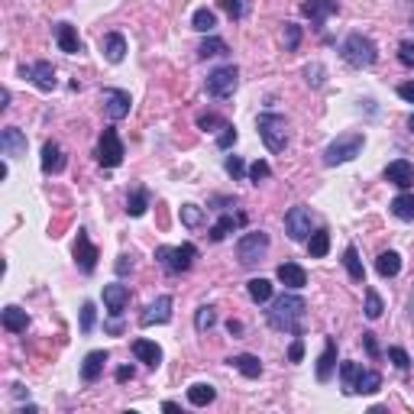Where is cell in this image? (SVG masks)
<instances>
[{
  "mask_svg": "<svg viewBox=\"0 0 414 414\" xmlns=\"http://www.w3.org/2000/svg\"><path fill=\"white\" fill-rule=\"evenodd\" d=\"M337 0H304L301 4V14L304 16H311V23H314L317 29L324 26V20H327L330 14H337Z\"/></svg>",
  "mask_w": 414,
  "mask_h": 414,
  "instance_id": "ac0fdd59",
  "label": "cell"
},
{
  "mask_svg": "<svg viewBox=\"0 0 414 414\" xmlns=\"http://www.w3.org/2000/svg\"><path fill=\"white\" fill-rule=\"evenodd\" d=\"M94 321H98V308H94V301H85L81 304V333H91Z\"/></svg>",
  "mask_w": 414,
  "mask_h": 414,
  "instance_id": "ee69618b",
  "label": "cell"
},
{
  "mask_svg": "<svg viewBox=\"0 0 414 414\" xmlns=\"http://www.w3.org/2000/svg\"><path fill=\"white\" fill-rule=\"evenodd\" d=\"M363 346L369 353V359H379V343H376V333H363Z\"/></svg>",
  "mask_w": 414,
  "mask_h": 414,
  "instance_id": "db71d44e",
  "label": "cell"
},
{
  "mask_svg": "<svg viewBox=\"0 0 414 414\" xmlns=\"http://www.w3.org/2000/svg\"><path fill=\"white\" fill-rule=\"evenodd\" d=\"M197 127H201L204 133H214V130L227 127V120L220 117V113H201V117H197Z\"/></svg>",
  "mask_w": 414,
  "mask_h": 414,
  "instance_id": "b9f144b4",
  "label": "cell"
},
{
  "mask_svg": "<svg viewBox=\"0 0 414 414\" xmlns=\"http://www.w3.org/2000/svg\"><path fill=\"white\" fill-rule=\"evenodd\" d=\"M56 43L65 56H78V52L85 49V46H81V36H78V29L71 26V23H58L56 26Z\"/></svg>",
  "mask_w": 414,
  "mask_h": 414,
  "instance_id": "d6986e66",
  "label": "cell"
},
{
  "mask_svg": "<svg viewBox=\"0 0 414 414\" xmlns=\"http://www.w3.org/2000/svg\"><path fill=\"white\" fill-rule=\"evenodd\" d=\"M285 233L295 239V243L311 239V211L304 204H298V207H291V211L285 214Z\"/></svg>",
  "mask_w": 414,
  "mask_h": 414,
  "instance_id": "30bf717a",
  "label": "cell"
},
{
  "mask_svg": "<svg viewBox=\"0 0 414 414\" xmlns=\"http://www.w3.org/2000/svg\"><path fill=\"white\" fill-rule=\"evenodd\" d=\"M133 379V366H120L117 369V382H130Z\"/></svg>",
  "mask_w": 414,
  "mask_h": 414,
  "instance_id": "6f0895ef",
  "label": "cell"
},
{
  "mask_svg": "<svg viewBox=\"0 0 414 414\" xmlns=\"http://www.w3.org/2000/svg\"><path fill=\"white\" fill-rule=\"evenodd\" d=\"M269 253V233L249 230L237 239V259L243 269H253L256 262H262V256Z\"/></svg>",
  "mask_w": 414,
  "mask_h": 414,
  "instance_id": "8992f818",
  "label": "cell"
},
{
  "mask_svg": "<svg viewBox=\"0 0 414 414\" xmlns=\"http://www.w3.org/2000/svg\"><path fill=\"white\" fill-rule=\"evenodd\" d=\"M172 304H175V301H172V295H159L146 311H143L140 324H143V327H152V324H169L172 321Z\"/></svg>",
  "mask_w": 414,
  "mask_h": 414,
  "instance_id": "4fadbf2b",
  "label": "cell"
},
{
  "mask_svg": "<svg viewBox=\"0 0 414 414\" xmlns=\"http://www.w3.org/2000/svg\"><path fill=\"white\" fill-rule=\"evenodd\" d=\"M304 78H308V85H311V88H321V85H324V65H321V62L308 65V68H304Z\"/></svg>",
  "mask_w": 414,
  "mask_h": 414,
  "instance_id": "c3c4849f",
  "label": "cell"
},
{
  "mask_svg": "<svg viewBox=\"0 0 414 414\" xmlns=\"http://www.w3.org/2000/svg\"><path fill=\"white\" fill-rule=\"evenodd\" d=\"M20 75L23 78H29L39 91H56V68H52L49 62H36V65H29V68H20Z\"/></svg>",
  "mask_w": 414,
  "mask_h": 414,
  "instance_id": "7c38bea8",
  "label": "cell"
},
{
  "mask_svg": "<svg viewBox=\"0 0 414 414\" xmlns=\"http://www.w3.org/2000/svg\"><path fill=\"white\" fill-rule=\"evenodd\" d=\"M227 43L224 39H217V36H211V39H204L201 46H197V56L201 58H217V56H227Z\"/></svg>",
  "mask_w": 414,
  "mask_h": 414,
  "instance_id": "74e56055",
  "label": "cell"
},
{
  "mask_svg": "<svg viewBox=\"0 0 414 414\" xmlns=\"http://www.w3.org/2000/svg\"><path fill=\"white\" fill-rule=\"evenodd\" d=\"M327 249H330V233H327V230L311 233V239H308V253L314 256V259H321V256H327Z\"/></svg>",
  "mask_w": 414,
  "mask_h": 414,
  "instance_id": "f35d334b",
  "label": "cell"
},
{
  "mask_svg": "<svg viewBox=\"0 0 414 414\" xmlns=\"http://www.w3.org/2000/svg\"><path fill=\"white\" fill-rule=\"evenodd\" d=\"M224 169H227V175H230L233 182H239V178L246 175V165H243V159H239V155H227V159H224Z\"/></svg>",
  "mask_w": 414,
  "mask_h": 414,
  "instance_id": "f6af8a7d",
  "label": "cell"
},
{
  "mask_svg": "<svg viewBox=\"0 0 414 414\" xmlns=\"http://www.w3.org/2000/svg\"><path fill=\"white\" fill-rule=\"evenodd\" d=\"M182 224L188 227V230H197V227L204 224V207H197V204H182Z\"/></svg>",
  "mask_w": 414,
  "mask_h": 414,
  "instance_id": "ab89813d",
  "label": "cell"
},
{
  "mask_svg": "<svg viewBox=\"0 0 414 414\" xmlns=\"http://www.w3.org/2000/svg\"><path fill=\"white\" fill-rule=\"evenodd\" d=\"M233 143H237V127H230V123H227V127L220 130V136H217V146L220 149H230Z\"/></svg>",
  "mask_w": 414,
  "mask_h": 414,
  "instance_id": "816d5d0a",
  "label": "cell"
},
{
  "mask_svg": "<svg viewBox=\"0 0 414 414\" xmlns=\"http://www.w3.org/2000/svg\"><path fill=\"white\" fill-rule=\"evenodd\" d=\"M197 259V246L195 243H182V246H159L155 249V262L169 275H182L195 266Z\"/></svg>",
  "mask_w": 414,
  "mask_h": 414,
  "instance_id": "277c9868",
  "label": "cell"
},
{
  "mask_svg": "<svg viewBox=\"0 0 414 414\" xmlns=\"http://www.w3.org/2000/svg\"><path fill=\"white\" fill-rule=\"evenodd\" d=\"M127 304H130V288L127 285H120V281L104 285V308H107V314L120 317L123 311H127Z\"/></svg>",
  "mask_w": 414,
  "mask_h": 414,
  "instance_id": "9a60e30c",
  "label": "cell"
},
{
  "mask_svg": "<svg viewBox=\"0 0 414 414\" xmlns=\"http://www.w3.org/2000/svg\"><path fill=\"white\" fill-rule=\"evenodd\" d=\"M408 130H411V133H414V113H411V117H408Z\"/></svg>",
  "mask_w": 414,
  "mask_h": 414,
  "instance_id": "6125c7cd",
  "label": "cell"
},
{
  "mask_svg": "<svg viewBox=\"0 0 414 414\" xmlns=\"http://www.w3.org/2000/svg\"><path fill=\"white\" fill-rule=\"evenodd\" d=\"M214 324H217V308H214V304H201V308L195 311V330L197 333H207Z\"/></svg>",
  "mask_w": 414,
  "mask_h": 414,
  "instance_id": "836d02e7",
  "label": "cell"
},
{
  "mask_svg": "<svg viewBox=\"0 0 414 414\" xmlns=\"http://www.w3.org/2000/svg\"><path fill=\"white\" fill-rule=\"evenodd\" d=\"M304 317H308V301L301 295H295V291L269 301V311H266L269 327L281 330V333H295V337L304 333Z\"/></svg>",
  "mask_w": 414,
  "mask_h": 414,
  "instance_id": "6da1fadb",
  "label": "cell"
},
{
  "mask_svg": "<svg viewBox=\"0 0 414 414\" xmlns=\"http://www.w3.org/2000/svg\"><path fill=\"white\" fill-rule=\"evenodd\" d=\"M227 363H230L237 372H243L246 379H259L262 376V363H259V356H253V353H239V356H230Z\"/></svg>",
  "mask_w": 414,
  "mask_h": 414,
  "instance_id": "cb8c5ba5",
  "label": "cell"
},
{
  "mask_svg": "<svg viewBox=\"0 0 414 414\" xmlns=\"http://www.w3.org/2000/svg\"><path fill=\"white\" fill-rule=\"evenodd\" d=\"M104 363H107V350L88 353L85 363H81V379H85V382H98L100 372H104Z\"/></svg>",
  "mask_w": 414,
  "mask_h": 414,
  "instance_id": "d4e9b609",
  "label": "cell"
},
{
  "mask_svg": "<svg viewBox=\"0 0 414 414\" xmlns=\"http://www.w3.org/2000/svg\"><path fill=\"white\" fill-rule=\"evenodd\" d=\"M388 359H392V363L398 366L401 372H408V369H411V356H408V353L401 350V346H388Z\"/></svg>",
  "mask_w": 414,
  "mask_h": 414,
  "instance_id": "7dc6e473",
  "label": "cell"
},
{
  "mask_svg": "<svg viewBox=\"0 0 414 414\" xmlns=\"http://www.w3.org/2000/svg\"><path fill=\"white\" fill-rule=\"evenodd\" d=\"M376 272H379L382 279H395V275L401 272V256L395 253V249L379 253V259H376Z\"/></svg>",
  "mask_w": 414,
  "mask_h": 414,
  "instance_id": "83f0119b",
  "label": "cell"
},
{
  "mask_svg": "<svg viewBox=\"0 0 414 414\" xmlns=\"http://www.w3.org/2000/svg\"><path fill=\"white\" fill-rule=\"evenodd\" d=\"M0 321H4V330H10V333H26L29 327V314L23 308H16V304H7Z\"/></svg>",
  "mask_w": 414,
  "mask_h": 414,
  "instance_id": "7402d4cb",
  "label": "cell"
},
{
  "mask_svg": "<svg viewBox=\"0 0 414 414\" xmlns=\"http://www.w3.org/2000/svg\"><path fill=\"white\" fill-rule=\"evenodd\" d=\"M398 62L408 65V68L414 65V39H405V43L398 46Z\"/></svg>",
  "mask_w": 414,
  "mask_h": 414,
  "instance_id": "681fc988",
  "label": "cell"
},
{
  "mask_svg": "<svg viewBox=\"0 0 414 414\" xmlns=\"http://www.w3.org/2000/svg\"><path fill=\"white\" fill-rule=\"evenodd\" d=\"M217 4H220V10H227L230 20H239V16H243V0H217Z\"/></svg>",
  "mask_w": 414,
  "mask_h": 414,
  "instance_id": "f907efd6",
  "label": "cell"
},
{
  "mask_svg": "<svg viewBox=\"0 0 414 414\" xmlns=\"http://www.w3.org/2000/svg\"><path fill=\"white\" fill-rule=\"evenodd\" d=\"M191 26L197 29V33H214V26H217V14L207 7H197L195 14H191Z\"/></svg>",
  "mask_w": 414,
  "mask_h": 414,
  "instance_id": "d6a6232c",
  "label": "cell"
},
{
  "mask_svg": "<svg viewBox=\"0 0 414 414\" xmlns=\"http://www.w3.org/2000/svg\"><path fill=\"white\" fill-rule=\"evenodd\" d=\"M243 224H246V214H224V217L211 227V239L220 243V239H227V233H233V227H243Z\"/></svg>",
  "mask_w": 414,
  "mask_h": 414,
  "instance_id": "4316f807",
  "label": "cell"
},
{
  "mask_svg": "<svg viewBox=\"0 0 414 414\" xmlns=\"http://www.w3.org/2000/svg\"><path fill=\"white\" fill-rule=\"evenodd\" d=\"M382 311H385V304H382L379 291H376V288H366V311H363V314L369 317V321H379Z\"/></svg>",
  "mask_w": 414,
  "mask_h": 414,
  "instance_id": "60d3db41",
  "label": "cell"
},
{
  "mask_svg": "<svg viewBox=\"0 0 414 414\" xmlns=\"http://www.w3.org/2000/svg\"><path fill=\"white\" fill-rule=\"evenodd\" d=\"M237 85H239V68H237V65H220V68H214L211 75H207V94L217 98V100L233 98Z\"/></svg>",
  "mask_w": 414,
  "mask_h": 414,
  "instance_id": "52a82bcc",
  "label": "cell"
},
{
  "mask_svg": "<svg viewBox=\"0 0 414 414\" xmlns=\"http://www.w3.org/2000/svg\"><path fill=\"white\" fill-rule=\"evenodd\" d=\"M301 356H304V340L295 337L291 346H288V363H301Z\"/></svg>",
  "mask_w": 414,
  "mask_h": 414,
  "instance_id": "f5cc1de1",
  "label": "cell"
},
{
  "mask_svg": "<svg viewBox=\"0 0 414 414\" xmlns=\"http://www.w3.org/2000/svg\"><path fill=\"white\" fill-rule=\"evenodd\" d=\"M359 376H363V366L359 363H340V385H343V395H356Z\"/></svg>",
  "mask_w": 414,
  "mask_h": 414,
  "instance_id": "f546056e",
  "label": "cell"
},
{
  "mask_svg": "<svg viewBox=\"0 0 414 414\" xmlns=\"http://www.w3.org/2000/svg\"><path fill=\"white\" fill-rule=\"evenodd\" d=\"M343 266H346V272H350L353 281H363V285H366V269H363V259H359V249H356V246H346Z\"/></svg>",
  "mask_w": 414,
  "mask_h": 414,
  "instance_id": "1f68e13d",
  "label": "cell"
},
{
  "mask_svg": "<svg viewBox=\"0 0 414 414\" xmlns=\"http://www.w3.org/2000/svg\"><path fill=\"white\" fill-rule=\"evenodd\" d=\"M246 291H249V298H253L256 304L272 301V281H269V279H249V281H246Z\"/></svg>",
  "mask_w": 414,
  "mask_h": 414,
  "instance_id": "4dcf8cb0",
  "label": "cell"
},
{
  "mask_svg": "<svg viewBox=\"0 0 414 414\" xmlns=\"http://www.w3.org/2000/svg\"><path fill=\"white\" fill-rule=\"evenodd\" d=\"M275 279L285 288H291V291H301V288L308 285V272H304L298 262H281V266L275 269Z\"/></svg>",
  "mask_w": 414,
  "mask_h": 414,
  "instance_id": "2e32d148",
  "label": "cell"
},
{
  "mask_svg": "<svg viewBox=\"0 0 414 414\" xmlns=\"http://www.w3.org/2000/svg\"><path fill=\"white\" fill-rule=\"evenodd\" d=\"M363 146H366V136L363 133H343V136H337V140L324 149V165H327V169H333V165L353 162L359 152H363Z\"/></svg>",
  "mask_w": 414,
  "mask_h": 414,
  "instance_id": "5b68a950",
  "label": "cell"
},
{
  "mask_svg": "<svg viewBox=\"0 0 414 414\" xmlns=\"http://www.w3.org/2000/svg\"><path fill=\"white\" fill-rule=\"evenodd\" d=\"M392 214L398 220H414V195L411 191H401L398 197L392 201Z\"/></svg>",
  "mask_w": 414,
  "mask_h": 414,
  "instance_id": "e575fe53",
  "label": "cell"
},
{
  "mask_svg": "<svg viewBox=\"0 0 414 414\" xmlns=\"http://www.w3.org/2000/svg\"><path fill=\"white\" fill-rule=\"evenodd\" d=\"M127 272H133V256L123 253V256L117 259V275H127Z\"/></svg>",
  "mask_w": 414,
  "mask_h": 414,
  "instance_id": "11a10c76",
  "label": "cell"
},
{
  "mask_svg": "<svg viewBox=\"0 0 414 414\" xmlns=\"http://www.w3.org/2000/svg\"><path fill=\"white\" fill-rule=\"evenodd\" d=\"M340 52H343V62L353 65V68H372V65H376V58H379L376 43H372L369 36H363V33H350V36H346L343 46H340Z\"/></svg>",
  "mask_w": 414,
  "mask_h": 414,
  "instance_id": "7a4b0ae2",
  "label": "cell"
},
{
  "mask_svg": "<svg viewBox=\"0 0 414 414\" xmlns=\"http://www.w3.org/2000/svg\"><path fill=\"white\" fill-rule=\"evenodd\" d=\"M385 182L398 185V188H411V185H414V165H411L408 159H395V162H388Z\"/></svg>",
  "mask_w": 414,
  "mask_h": 414,
  "instance_id": "ffe728a7",
  "label": "cell"
},
{
  "mask_svg": "<svg viewBox=\"0 0 414 414\" xmlns=\"http://www.w3.org/2000/svg\"><path fill=\"white\" fill-rule=\"evenodd\" d=\"M65 169V155H62V146L56 140H49L43 146V172L46 175H58Z\"/></svg>",
  "mask_w": 414,
  "mask_h": 414,
  "instance_id": "603a6c76",
  "label": "cell"
},
{
  "mask_svg": "<svg viewBox=\"0 0 414 414\" xmlns=\"http://www.w3.org/2000/svg\"><path fill=\"white\" fill-rule=\"evenodd\" d=\"M227 330H230V333H243V324H239V321H227Z\"/></svg>",
  "mask_w": 414,
  "mask_h": 414,
  "instance_id": "91938a15",
  "label": "cell"
},
{
  "mask_svg": "<svg viewBox=\"0 0 414 414\" xmlns=\"http://www.w3.org/2000/svg\"><path fill=\"white\" fill-rule=\"evenodd\" d=\"M408 314H411V321H414V295H411V301H408Z\"/></svg>",
  "mask_w": 414,
  "mask_h": 414,
  "instance_id": "94428289",
  "label": "cell"
},
{
  "mask_svg": "<svg viewBox=\"0 0 414 414\" xmlns=\"http://www.w3.org/2000/svg\"><path fill=\"white\" fill-rule=\"evenodd\" d=\"M133 356L140 359V363H146L149 369H155V366L162 363V350L152 340H133Z\"/></svg>",
  "mask_w": 414,
  "mask_h": 414,
  "instance_id": "484cf974",
  "label": "cell"
},
{
  "mask_svg": "<svg viewBox=\"0 0 414 414\" xmlns=\"http://www.w3.org/2000/svg\"><path fill=\"white\" fill-rule=\"evenodd\" d=\"M246 175H249V182H253V185H259V182H266V178L272 175V165H269V162H262V159H256L253 165H249V172H246Z\"/></svg>",
  "mask_w": 414,
  "mask_h": 414,
  "instance_id": "7bdbcfd3",
  "label": "cell"
},
{
  "mask_svg": "<svg viewBox=\"0 0 414 414\" xmlns=\"http://www.w3.org/2000/svg\"><path fill=\"white\" fill-rule=\"evenodd\" d=\"M98 259H100V253H98V246L91 243L88 230H78V239H75V262H78V269H81L85 275H91L94 269H98Z\"/></svg>",
  "mask_w": 414,
  "mask_h": 414,
  "instance_id": "8fae6325",
  "label": "cell"
},
{
  "mask_svg": "<svg viewBox=\"0 0 414 414\" xmlns=\"http://www.w3.org/2000/svg\"><path fill=\"white\" fill-rule=\"evenodd\" d=\"M7 107H10V91L4 88V91H0V110H7Z\"/></svg>",
  "mask_w": 414,
  "mask_h": 414,
  "instance_id": "680465c9",
  "label": "cell"
},
{
  "mask_svg": "<svg viewBox=\"0 0 414 414\" xmlns=\"http://www.w3.org/2000/svg\"><path fill=\"white\" fill-rule=\"evenodd\" d=\"M123 143H120V136H117V130L113 127H107L104 133H100V140H98V162L104 165V169H117L120 162H123Z\"/></svg>",
  "mask_w": 414,
  "mask_h": 414,
  "instance_id": "ba28073f",
  "label": "cell"
},
{
  "mask_svg": "<svg viewBox=\"0 0 414 414\" xmlns=\"http://www.w3.org/2000/svg\"><path fill=\"white\" fill-rule=\"evenodd\" d=\"M0 152L7 155V159L26 155V133L20 127H4V133H0Z\"/></svg>",
  "mask_w": 414,
  "mask_h": 414,
  "instance_id": "5bb4252c",
  "label": "cell"
},
{
  "mask_svg": "<svg viewBox=\"0 0 414 414\" xmlns=\"http://www.w3.org/2000/svg\"><path fill=\"white\" fill-rule=\"evenodd\" d=\"M333 369H337V337H327L321 359H317V382H330Z\"/></svg>",
  "mask_w": 414,
  "mask_h": 414,
  "instance_id": "e0dca14e",
  "label": "cell"
},
{
  "mask_svg": "<svg viewBox=\"0 0 414 414\" xmlns=\"http://www.w3.org/2000/svg\"><path fill=\"white\" fill-rule=\"evenodd\" d=\"M382 388V376L376 369H363V376H359L356 382V395H372Z\"/></svg>",
  "mask_w": 414,
  "mask_h": 414,
  "instance_id": "d590c367",
  "label": "cell"
},
{
  "mask_svg": "<svg viewBox=\"0 0 414 414\" xmlns=\"http://www.w3.org/2000/svg\"><path fill=\"white\" fill-rule=\"evenodd\" d=\"M100 52H104V58L113 65L123 62V58H127V39H123V33H107L104 39H100Z\"/></svg>",
  "mask_w": 414,
  "mask_h": 414,
  "instance_id": "44dd1931",
  "label": "cell"
},
{
  "mask_svg": "<svg viewBox=\"0 0 414 414\" xmlns=\"http://www.w3.org/2000/svg\"><path fill=\"white\" fill-rule=\"evenodd\" d=\"M298 43H301V26L298 23H285V49L295 52Z\"/></svg>",
  "mask_w": 414,
  "mask_h": 414,
  "instance_id": "bcb514c9",
  "label": "cell"
},
{
  "mask_svg": "<svg viewBox=\"0 0 414 414\" xmlns=\"http://www.w3.org/2000/svg\"><path fill=\"white\" fill-rule=\"evenodd\" d=\"M398 98L408 100V104H414V81H405V85H398Z\"/></svg>",
  "mask_w": 414,
  "mask_h": 414,
  "instance_id": "9f6ffc18",
  "label": "cell"
},
{
  "mask_svg": "<svg viewBox=\"0 0 414 414\" xmlns=\"http://www.w3.org/2000/svg\"><path fill=\"white\" fill-rule=\"evenodd\" d=\"M100 98H104V113L110 120L130 117V107H133L130 91H123V88H104V91H100Z\"/></svg>",
  "mask_w": 414,
  "mask_h": 414,
  "instance_id": "9c48e42d",
  "label": "cell"
},
{
  "mask_svg": "<svg viewBox=\"0 0 414 414\" xmlns=\"http://www.w3.org/2000/svg\"><path fill=\"white\" fill-rule=\"evenodd\" d=\"M214 398H217V388L207 385V382H195L188 388V405H195V408H207Z\"/></svg>",
  "mask_w": 414,
  "mask_h": 414,
  "instance_id": "f1b7e54d",
  "label": "cell"
},
{
  "mask_svg": "<svg viewBox=\"0 0 414 414\" xmlns=\"http://www.w3.org/2000/svg\"><path fill=\"white\" fill-rule=\"evenodd\" d=\"M146 207H149V191L146 188H136L133 195L127 197V214H130V217H143V214H146Z\"/></svg>",
  "mask_w": 414,
  "mask_h": 414,
  "instance_id": "8d00e7d4",
  "label": "cell"
},
{
  "mask_svg": "<svg viewBox=\"0 0 414 414\" xmlns=\"http://www.w3.org/2000/svg\"><path fill=\"white\" fill-rule=\"evenodd\" d=\"M256 130H259V136H262V143H266L269 152H285V146H288V120L281 117V113H272V110L259 113V117H256Z\"/></svg>",
  "mask_w": 414,
  "mask_h": 414,
  "instance_id": "3957f363",
  "label": "cell"
}]
</instances>
